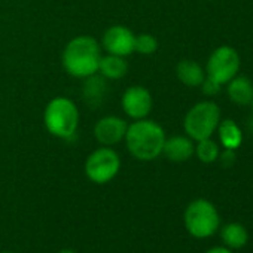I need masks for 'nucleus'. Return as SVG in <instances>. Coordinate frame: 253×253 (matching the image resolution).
<instances>
[{"label":"nucleus","instance_id":"21","mask_svg":"<svg viewBox=\"0 0 253 253\" xmlns=\"http://www.w3.org/2000/svg\"><path fill=\"white\" fill-rule=\"evenodd\" d=\"M206 253H232V252H231V249H228V247L217 246V247H211V249H209Z\"/></svg>","mask_w":253,"mask_h":253},{"label":"nucleus","instance_id":"3","mask_svg":"<svg viewBox=\"0 0 253 253\" xmlns=\"http://www.w3.org/2000/svg\"><path fill=\"white\" fill-rule=\"evenodd\" d=\"M79 109L67 97H54L43 110V124L46 131L58 139H70L79 126Z\"/></svg>","mask_w":253,"mask_h":253},{"label":"nucleus","instance_id":"18","mask_svg":"<svg viewBox=\"0 0 253 253\" xmlns=\"http://www.w3.org/2000/svg\"><path fill=\"white\" fill-rule=\"evenodd\" d=\"M158 49V41L154 35L151 33H142L136 35L134 41V52L140 55H152Z\"/></svg>","mask_w":253,"mask_h":253},{"label":"nucleus","instance_id":"5","mask_svg":"<svg viewBox=\"0 0 253 253\" xmlns=\"http://www.w3.org/2000/svg\"><path fill=\"white\" fill-rule=\"evenodd\" d=\"M183 222L186 231L195 238L211 237L220 225V216L213 203L204 198L191 201L185 210Z\"/></svg>","mask_w":253,"mask_h":253},{"label":"nucleus","instance_id":"23","mask_svg":"<svg viewBox=\"0 0 253 253\" xmlns=\"http://www.w3.org/2000/svg\"><path fill=\"white\" fill-rule=\"evenodd\" d=\"M250 106H252V112H253V98H252V103H250Z\"/></svg>","mask_w":253,"mask_h":253},{"label":"nucleus","instance_id":"13","mask_svg":"<svg viewBox=\"0 0 253 253\" xmlns=\"http://www.w3.org/2000/svg\"><path fill=\"white\" fill-rule=\"evenodd\" d=\"M226 92L232 103L238 106H246L252 103L253 98V82L246 76H235L228 84Z\"/></svg>","mask_w":253,"mask_h":253},{"label":"nucleus","instance_id":"17","mask_svg":"<svg viewBox=\"0 0 253 253\" xmlns=\"http://www.w3.org/2000/svg\"><path fill=\"white\" fill-rule=\"evenodd\" d=\"M195 155L198 157V160L204 164H211L216 160H219L220 155V148L219 145L211 139H203L200 142H197L195 145Z\"/></svg>","mask_w":253,"mask_h":253},{"label":"nucleus","instance_id":"11","mask_svg":"<svg viewBox=\"0 0 253 253\" xmlns=\"http://www.w3.org/2000/svg\"><path fill=\"white\" fill-rule=\"evenodd\" d=\"M195 154V143L188 136H171L166 139L163 155L173 163L188 161Z\"/></svg>","mask_w":253,"mask_h":253},{"label":"nucleus","instance_id":"4","mask_svg":"<svg viewBox=\"0 0 253 253\" xmlns=\"http://www.w3.org/2000/svg\"><path fill=\"white\" fill-rule=\"evenodd\" d=\"M220 121V107L211 100H204L194 104L186 112L183 119V130L194 142H200L203 139L211 137L216 133Z\"/></svg>","mask_w":253,"mask_h":253},{"label":"nucleus","instance_id":"15","mask_svg":"<svg viewBox=\"0 0 253 253\" xmlns=\"http://www.w3.org/2000/svg\"><path fill=\"white\" fill-rule=\"evenodd\" d=\"M98 72L103 78L106 79H122L126 73H128V63H126L125 57L119 55H101L100 64H98Z\"/></svg>","mask_w":253,"mask_h":253},{"label":"nucleus","instance_id":"16","mask_svg":"<svg viewBox=\"0 0 253 253\" xmlns=\"http://www.w3.org/2000/svg\"><path fill=\"white\" fill-rule=\"evenodd\" d=\"M220 237H222L223 244L228 249H241L243 246H246L249 240L247 229L241 223H237V222L226 223L220 231Z\"/></svg>","mask_w":253,"mask_h":253},{"label":"nucleus","instance_id":"20","mask_svg":"<svg viewBox=\"0 0 253 253\" xmlns=\"http://www.w3.org/2000/svg\"><path fill=\"white\" fill-rule=\"evenodd\" d=\"M220 85L219 84H216V82H213L211 79H209V78H206L204 79V82L201 84V89H203V92L206 94V95H216L219 91H220Z\"/></svg>","mask_w":253,"mask_h":253},{"label":"nucleus","instance_id":"12","mask_svg":"<svg viewBox=\"0 0 253 253\" xmlns=\"http://www.w3.org/2000/svg\"><path fill=\"white\" fill-rule=\"evenodd\" d=\"M177 79L189 88L201 86L206 79V70L194 60H182L176 66Z\"/></svg>","mask_w":253,"mask_h":253},{"label":"nucleus","instance_id":"8","mask_svg":"<svg viewBox=\"0 0 253 253\" xmlns=\"http://www.w3.org/2000/svg\"><path fill=\"white\" fill-rule=\"evenodd\" d=\"M121 106L126 116L137 121L148 118L154 107V98L148 88L142 85H133L124 91L121 97Z\"/></svg>","mask_w":253,"mask_h":253},{"label":"nucleus","instance_id":"9","mask_svg":"<svg viewBox=\"0 0 253 253\" xmlns=\"http://www.w3.org/2000/svg\"><path fill=\"white\" fill-rule=\"evenodd\" d=\"M136 35L125 26H112L109 27L101 38V46L107 54L128 57L134 52Z\"/></svg>","mask_w":253,"mask_h":253},{"label":"nucleus","instance_id":"24","mask_svg":"<svg viewBox=\"0 0 253 253\" xmlns=\"http://www.w3.org/2000/svg\"><path fill=\"white\" fill-rule=\"evenodd\" d=\"M0 253H12V252H0Z\"/></svg>","mask_w":253,"mask_h":253},{"label":"nucleus","instance_id":"2","mask_svg":"<svg viewBox=\"0 0 253 253\" xmlns=\"http://www.w3.org/2000/svg\"><path fill=\"white\" fill-rule=\"evenodd\" d=\"M101 60V45L95 38L81 35L67 42L61 54L64 70L78 79H86L98 73Z\"/></svg>","mask_w":253,"mask_h":253},{"label":"nucleus","instance_id":"14","mask_svg":"<svg viewBox=\"0 0 253 253\" xmlns=\"http://www.w3.org/2000/svg\"><path fill=\"white\" fill-rule=\"evenodd\" d=\"M217 134L223 149L237 151L243 143V131L232 119H223L217 125Z\"/></svg>","mask_w":253,"mask_h":253},{"label":"nucleus","instance_id":"1","mask_svg":"<svg viewBox=\"0 0 253 253\" xmlns=\"http://www.w3.org/2000/svg\"><path fill=\"white\" fill-rule=\"evenodd\" d=\"M166 139V131L158 122L143 118L128 124L124 140L126 149L136 160L154 161L163 155Z\"/></svg>","mask_w":253,"mask_h":253},{"label":"nucleus","instance_id":"10","mask_svg":"<svg viewBox=\"0 0 253 253\" xmlns=\"http://www.w3.org/2000/svg\"><path fill=\"white\" fill-rule=\"evenodd\" d=\"M128 124L116 115H107L100 118L94 125V137L101 146H113L125 139Z\"/></svg>","mask_w":253,"mask_h":253},{"label":"nucleus","instance_id":"22","mask_svg":"<svg viewBox=\"0 0 253 253\" xmlns=\"http://www.w3.org/2000/svg\"><path fill=\"white\" fill-rule=\"evenodd\" d=\"M58 253H76V252H73V250H70V249H63V250H60Z\"/></svg>","mask_w":253,"mask_h":253},{"label":"nucleus","instance_id":"6","mask_svg":"<svg viewBox=\"0 0 253 253\" xmlns=\"http://www.w3.org/2000/svg\"><path fill=\"white\" fill-rule=\"evenodd\" d=\"M121 170V158L110 146H100L92 151L85 161L86 177L97 185L113 180Z\"/></svg>","mask_w":253,"mask_h":253},{"label":"nucleus","instance_id":"19","mask_svg":"<svg viewBox=\"0 0 253 253\" xmlns=\"http://www.w3.org/2000/svg\"><path fill=\"white\" fill-rule=\"evenodd\" d=\"M104 89H106V86H104L103 79L92 75V76L86 78V84L84 86V95L86 97V101L91 103L92 100L101 98L104 94Z\"/></svg>","mask_w":253,"mask_h":253},{"label":"nucleus","instance_id":"7","mask_svg":"<svg viewBox=\"0 0 253 253\" xmlns=\"http://www.w3.org/2000/svg\"><path fill=\"white\" fill-rule=\"evenodd\" d=\"M241 60L235 48L229 45H222L216 48L206 64V78L211 79L213 82L226 85L231 79H234L240 72Z\"/></svg>","mask_w":253,"mask_h":253}]
</instances>
